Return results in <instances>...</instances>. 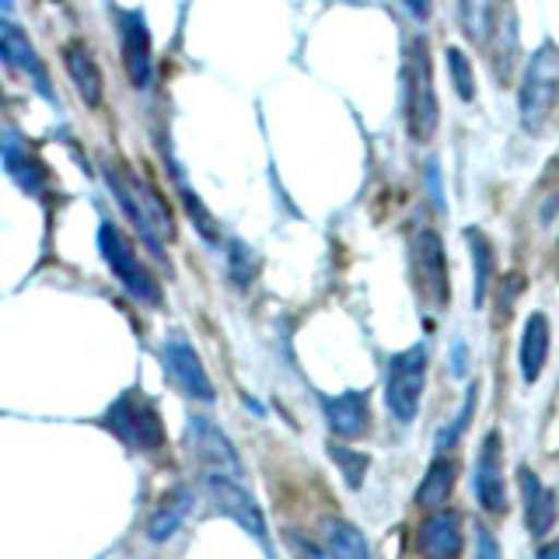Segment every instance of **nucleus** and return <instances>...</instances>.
<instances>
[{"label": "nucleus", "instance_id": "nucleus-25", "mask_svg": "<svg viewBox=\"0 0 559 559\" xmlns=\"http://www.w3.org/2000/svg\"><path fill=\"white\" fill-rule=\"evenodd\" d=\"M444 57H448V74H451L454 92H459L462 102H472V98H476V70H472V60L465 57V49L462 46H448Z\"/></svg>", "mask_w": 559, "mask_h": 559}, {"label": "nucleus", "instance_id": "nucleus-11", "mask_svg": "<svg viewBox=\"0 0 559 559\" xmlns=\"http://www.w3.org/2000/svg\"><path fill=\"white\" fill-rule=\"evenodd\" d=\"M162 360H165V371L168 378L179 384V389L189 395V399H200V402H214L217 392H214V381H210L206 367L200 360L197 349L189 346L186 336H179V332H171V336L165 340L162 346Z\"/></svg>", "mask_w": 559, "mask_h": 559}, {"label": "nucleus", "instance_id": "nucleus-9", "mask_svg": "<svg viewBox=\"0 0 559 559\" xmlns=\"http://www.w3.org/2000/svg\"><path fill=\"white\" fill-rule=\"evenodd\" d=\"M413 276L419 294L427 297L433 308H444L451 297V284H448V259H444V241L433 227H424L413 238Z\"/></svg>", "mask_w": 559, "mask_h": 559}, {"label": "nucleus", "instance_id": "nucleus-15", "mask_svg": "<svg viewBox=\"0 0 559 559\" xmlns=\"http://www.w3.org/2000/svg\"><path fill=\"white\" fill-rule=\"evenodd\" d=\"M371 402H367V392H343V395H325L322 409L329 419V430L349 441V437H364L367 427H371Z\"/></svg>", "mask_w": 559, "mask_h": 559}, {"label": "nucleus", "instance_id": "nucleus-8", "mask_svg": "<svg viewBox=\"0 0 559 559\" xmlns=\"http://www.w3.org/2000/svg\"><path fill=\"white\" fill-rule=\"evenodd\" d=\"M186 444H189L192 459L200 462L203 476H231V479L241 476V459H238L235 444L227 441L224 430L217 424H210L206 416H192L189 419Z\"/></svg>", "mask_w": 559, "mask_h": 559}, {"label": "nucleus", "instance_id": "nucleus-30", "mask_svg": "<svg viewBox=\"0 0 559 559\" xmlns=\"http://www.w3.org/2000/svg\"><path fill=\"white\" fill-rule=\"evenodd\" d=\"M476 559H503L500 556V546H497V538H493V532L486 528V524H476Z\"/></svg>", "mask_w": 559, "mask_h": 559}, {"label": "nucleus", "instance_id": "nucleus-21", "mask_svg": "<svg viewBox=\"0 0 559 559\" xmlns=\"http://www.w3.org/2000/svg\"><path fill=\"white\" fill-rule=\"evenodd\" d=\"M454 479H459V468H454V462L448 459H437L430 468L424 483H419V493H416V503L427 507V511H437V507H444L451 489H454Z\"/></svg>", "mask_w": 559, "mask_h": 559}, {"label": "nucleus", "instance_id": "nucleus-12", "mask_svg": "<svg viewBox=\"0 0 559 559\" xmlns=\"http://www.w3.org/2000/svg\"><path fill=\"white\" fill-rule=\"evenodd\" d=\"M0 162H4L11 182L28 192V197H43L49 189V168L28 140L17 130H4L0 133Z\"/></svg>", "mask_w": 559, "mask_h": 559}, {"label": "nucleus", "instance_id": "nucleus-16", "mask_svg": "<svg viewBox=\"0 0 559 559\" xmlns=\"http://www.w3.org/2000/svg\"><path fill=\"white\" fill-rule=\"evenodd\" d=\"M419 549L427 559H459L462 556V518L454 511H437L419 528Z\"/></svg>", "mask_w": 559, "mask_h": 559}, {"label": "nucleus", "instance_id": "nucleus-32", "mask_svg": "<svg viewBox=\"0 0 559 559\" xmlns=\"http://www.w3.org/2000/svg\"><path fill=\"white\" fill-rule=\"evenodd\" d=\"M535 559H559V542H556V546H542L535 552Z\"/></svg>", "mask_w": 559, "mask_h": 559}, {"label": "nucleus", "instance_id": "nucleus-6", "mask_svg": "<svg viewBox=\"0 0 559 559\" xmlns=\"http://www.w3.org/2000/svg\"><path fill=\"white\" fill-rule=\"evenodd\" d=\"M427 381V349L409 346L389 360V381H384V399H389V413L399 424H413L419 413V399H424Z\"/></svg>", "mask_w": 559, "mask_h": 559}, {"label": "nucleus", "instance_id": "nucleus-29", "mask_svg": "<svg viewBox=\"0 0 559 559\" xmlns=\"http://www.w3.org/2000/svg\"><path fill=\"white\" fill-rule=\"evenodd\" d=\"M472 406H476V389H468L465 406H462V416H459V424H451L448 430H441V437H437V451H444V448H451L454 441H459V433L465 430V424L472 419Z\"/></svg>", "mask_w": 559, "mask_h": 559}, {"label": "nucleus", "instance_id": "nucleus-33", "mask_svg": "<svg viewBox=\"0 0 559 559\" xmlns=\"http://www.w3.org/2000/svg\"><path fill=\"white\" fill-rule=\"evenodd\" d=\"M14 8V0H0V11H11Z\"/></svg>", "mask_w": 559, "mask_h": 559}, {"label": "nucleus", "instance_id": "nucleus-23", "mask_svg": "<svg viewBox=\"0 0 559 559\" xmlns=\"http://www.w3.org/2000/svg\"><path fill=\"white\" fill-rule=\"evenodd\" d=\"M493 14H497V0H462L459 4L462 32L476 46L489 43V35H493Z\"/></svg>", "mask_w": 559, "mask_h": 559}, {"label": "nucleus", "instance_id": "nucleus-5", "mask_svg": "<svg viewBox=\"0 0 559 559\" xmlns=\"http://www.w3.org/2000/svg\"><path fill=\"white\" fill-rule=\"evenodd\" d=\"M98 252L105 259V266H109L112 276L127 287L133 301L151 305V308L162 305V284H157L154 273L144 266V259L136 255L133 241L122 235L112 221H102V227H98Z\"/></svg>", "mask_w": 559, "mask_h": 559}, {"label": "nucleus", "instance_id": "nucleus-31", "mask_svg": "<svg viewBox=\"0 0 559 559\" xmlns=\"http://www.w3.org/2000/svg\"><path fill=\"white\" fill-rule=\"evenodd\" d=\"M402 8H406L416 22H427L430 11H433V0H402Z\"/></svg>", "mask_w": 559, "mask_h": 559}, {"label": "nucleus", "instance_id": "nucleus-1", "mask_svg": "<svg viewBox=\"0 0 559 559\" xmlns=\"http://www.w3.org/2000/svg\"><path fill=\"white\" fill-rule=\"evenodd\" d=\"M105 182H109L112 197L119 200V210L130 217V224L140 231L144 245L154 252V259L165 262V241L175 238V217L165 197L157 192L147 179L127 165H112L105 162Z\"/></svg>", "mask_w": 559, "mask_h": 559}, {"label": "nucleus", "instance_id": "nucleus-22", "mask_svg": "<svg viewBox=\"0 0 559 559\" xmlns=\"http://www.w3.org/2000/svg\"><path fill=\"white\" fill-rule=\"evenodd\" d=\"M325 549L332 559H371L364 532L349 521H329L325 524Z\"/></svg>", "mask_w": 559, "mask_h": 559}, {"label": "nucleus", "instance_id": "nucleus-20", "mask_svg": "<svg viewBox=\"0 0 559 559\" xmlns=\"http://www.w3.org/2000/svg\"><path fill=\"white\" fill-rule=\"evenodd\" d=\"M192 507V493L189 489H171V493L157 503V511L147 518V538L151 542H168L175 532L182 528V521Z\"/></svg>", "mask_w": 559, "mask_h": 559}, {"label": "nucleus", "instance_id": "nucleus-24", "mask_svg": "<svg viewBox=\"0 0 559 559\" xmlns=\"http://www.w3.org/2000/svg\"><path fill=\"white\" fill-rule=\"evenodd\" d=\"M468 249H472V262H476V308H483L486 294H489V280H493V245H489L486 235H479L476 227H472Z\"/></svg>", "mask_w": 559, "mask_h": 559}, {"label": "nucleus", "instance_id": "nucleus-18", "mask_svg": "<svg viewBox=\"0 0 559 559\" xmlns=\"http://www.w3.org/2000/svg\"><path fill=\"white\" fill-rule=\"evenodd\" d=\"M518 483H521V500H524V521H528V532L532 535H549V528L556 524V500L542 479L535 476L532 468H521L518 472Z\"/></svg>", "mask_w": 559, "mask_h": 559}, {"label": "nucleus", "instance_id": "nucleus-27", "mask_svg": "<svg viewBox=\"0 0 559 559\" xmlns=\"http://www.w3.org/2000/svg\"><path fill=\"white\" fill-rule=\"evenodd\" d=\"M255 273H259V259H255V252H252L245 241H231V276H235V284L245 287Z\"/></svg>", "mask_w": 559, "mask_h": 559}, {"label": "nucleus", "instance_id": "nucleus-13", "mask_svg": "<svg viewBox=\"0 0 559 559\" xmlns=\"http://www.w3.org/2000/svg\"><path fill=\"white\" fill-rule=\"evenodd\" d=\"M0 63L11 67L14 74H22L35 84V92H39L46 102L57 105V95H52V84H49V74H46V63L39 57V49L32 46L28 35L11 25V22H0Z\"/></svg>", "mask_w": 559, "mask_h": 559}, {"label": "nucleus", "instance_id": "nucleus-26", "mask_svg": "<svg viewBox=\"0 0 559 559\" xmlns=\"http://www.w3.org/2000/svg\"><path fill=\"white\" fill-rule=\"evenodd\" d=\"M175 171V168H171ZM175 182H179V197H182V206H186V214H189V221L192 224H197V231L210 241V245H217V221L214 217H210V210L200 203V197H197V192H192L189 186H186V179H182V175L179 171H175Z\"/></svg>", "mask_w": 559, "mask_h": 559}, {"label": "nucleus", "instance_id": "nucleus-2", "mask_svg": "<svg viewBox=\"0 0 559 559\" xmlns=\"http://www.w3.org/2000/svg\"><path fill=\"white\" fill-rule=\"evenodd\" d=\"M402 119H406V133L416 144H430L437 136V127H441L430 43L424 35H413L406 43V57H402Z\"/></svg>", "mask_w": 559, "mask_h": 559}, {"label": "nucleus", "instance_id": "nucleus-28", "mask_svg": "<svg viewBox=\"0 0 559 559\" xmlns=\"http://www.w3.org/2000/svg\"><path fill=\"white\" fill-rule=\"evenodd\" d=\"M332 459L340 462V468L346 472V483L354 489L364 483V472H367V465H371V462H367V454H357V451L340 448V444H332Z\"/></svg>", "mask_w": 559, "mask_h": 559}, {"label": "nucleus", "instance_id": "nucleus-10", "mask_svg": "<svg viewBox=\"0 0 559 559\" xmlns=\"http://www.w3.org/2000/svg\"><path fill=\"white\" fill-rule=\"evenodd\" d=\"M119 46H122V67L136 92H147L154 78V46H151V28L147 17L140 11H119Z\"/></svg>", "mask_w": 559, "mask_h": 559}, {"label": "nucleus", "instance_id": "nucleus-4", "mask_svg": "<svg viewBox=\"0 0 559 559\" xmlns=\"http://www.w3.org/2000/svg\"><path fill=\"white\" fill-rule=\"evenodd\" d=\"M98 427L136 451H157L165 444L162 413H157L154 399H147L140 389H127L119 399H112L109 409L102 413Z\"/></svg>", "mask_w": 559, "mask_h": 559}, {"label": "nucleus", "instance_id": "nucleus-19", "mask_svg": "<svg viewBox=\"0 0 559 559\" xmlns=\"http://www.w3.org/2000/svg\"><path fill=\"white\" fill-rule=\"evenodd\" d=\"M549 343H552L549 319L542 311L528 314V322H524V336H521V374H524V381H538V374L546 371Z\"/></svg>", "mask_w": 559, "mask_h": 559}, {"label": "nucleus", "instance_id": "nucleus-17", "mask_svg": "<svg viewBox=\"0 0 559 559\" xmlns=\"http://www.w3.org/2000/svg\"><path fill=\"white\" fill-rule=\"evenodd\" d=\"M63 67H67L70 81H74L81 102L98 105L102 102V70L92 57V49L84 46V39H70L63 46Z\"/></svg>", "mask_w": 559, "mask_h": 559}, {"label": "nucleus", "instance_id": "nucleus-14", "mask_svg": "<svg viewBox=\"0 0 559 559\" xmlns=\"http://www.w3.org/2000/svg\"><path fill=\"white\" fill-rule=\"evenodd\" d=\"M476 500L483 503V511L503 514L507 511V486H503V444L500 433L489 430L486 441L479 444L476 459Z\"/></svg>", "mask_w": 559, "mask_h": 559}, {"label": "nucleus", "instance_id": "nucleus-7", "mask_svg": "<svg viewBox=\"0 0 559 559\" xmlns=\"http://www.w3.org/2000/svg\"><path fill=\"white\" fill-rule=\"evenodd\" d=\"M203 489H206V497H210V503H214L217 514L241 524V528L262 546V552L273 556L270 532H266V521H262L259 503L252 500V493H245L238 479H231V476H203Z\"/></svg>", "mask_w": 559, "mask_h": 559}, {"label": "nucleus", "instance_id": "nucleus-3", "mask_svg": "<svg viewBox=\"0 0 559 559\" xmlns=\"http://www.w3.org/2000/svg\"><path fill=\"white\" fill-rule=\"evenodd\" d=\"M521 127L528 133H546L559 112V46L552 39L542 43L528 67H524L521 92H518Z\"/></svg>", "mask_w": 559, "mask_h": 559}]
</instances>
